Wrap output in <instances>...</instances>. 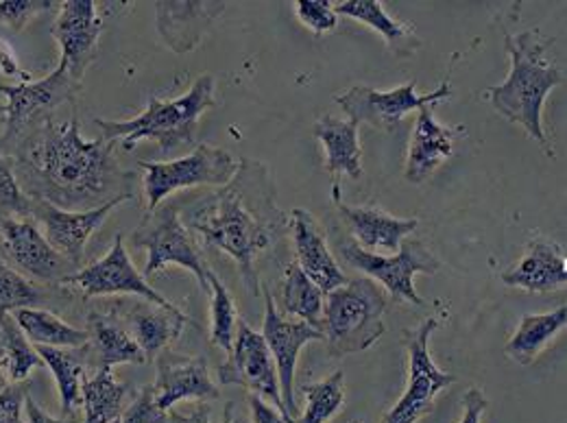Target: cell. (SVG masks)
Masks as SVG:
<instances>
[{"label":"cell","mask_w":567,"mask_h":423,"mask_svg":"<svg viewBox=\"0 0 567 423\" xmlns=\"http://www.w3.org/2000/svg\"><path fill=\"white\" fill-rule=\"evenodd\" d=\"M315 138L326 148V171L362 179V148L358 144V125L337 116H323L312 125Z\"/></svg>","instance_id":"cell-26"},{"label":"cell","mask_w":567,"mask_h":423,"mask_svg":"<svg viewBox=\"0 0 567 423\" xmlns=\"http://www.w3.org/2000/svg\"><path fill=\"white\" fill-rule=\"evenodd\" d=\"M216 375L220 386H243L254 395L271 400L284 417L282 395L274 355L269 352L262 334L251 330L240 317L236 321L234 348L229 358L218 364Z\"/></svg>","instance_id":"cell-12"},{"label":"cell","mask_w":567,"mask_h":423,"mask_svg":"<svg viewBox=\"0 0 567 423\" xmlns=\"http://www.w3.org/2000/svg\"><path fill=\"white\" fill-rule=\"evenodd\" d=\"M153 7L157 33L177 55L195 51L204 35L213 29L214 22L225 13V2L218 0H159L153 2Z\"/></svg>","instance_id":"cell-19"},{"label":"cell","mask_w":567,"mask_h":423,"mask_svg":"<svg viewBox=\"0 0 567 423\" xmlns=\"http://www.w3.org/2000/svg\"><path fill=\"white\" fill-rule=\"evenodd\" d=\"M35 352L42 358V362L49 364L58 380L60 400H62V417L74 415V409L81 406V380L85 378L87 364V348H47L35 345Z\"/></svg>","instance_id":"cell-30"},{"label":"cell","mask_w":567,"mask_h":423,"mask_svg":"<svg viewBox=\"0 0 567 423\" xmlns=\"http://www.w3.org/2000/svg\"><path fill=\"white\" fill-rule=\"evenodd\" d=\"M323 299H326L323 290L312 282L297 265L286 267L282 288H280L284 312L295 314L301 321H306L319 330Z\"/></svg>","instance_id":"cell-32"},{"label":"cell","mask_w":567,"mask_h":423,"mask_svg":"<svg viewBox=\"0 0 567 423\" xmlns=\"http://www.w3.org/2000/svg\"><path fill=\"white\" fill-rule=\"evenodd\" d=\"M249 411H251V422L254 423H286L274 406L265 404V400L254 393L249 395Z\"/></svg>","instance_id":"cell-45"},{"label":"cell","mask_w":567,"mask_h":423,"mask_svg":"<svg viewBox=\"0 0 567 423\" xmlns=\"http://www.w3.org/2000/svg\"><path fill=\"white\" fill-rule=\"evenodd\" d=\"M53 4L51 0H0V20L11 31H22L31 18L51 11Z\"/></svg>","instance_id":"cell-39"},{"label":"cell","mask_w":567,"mask_h":423,"mask_svg":"<svg viewBox=\"0 0 567 423\" xmlns=\"http://www.w3.org/2000/svg\"><path fill=\"white\" fill-rule=\"evenodd\" d=\"M24 409H27V423H79V417L76 415H71V417H60V420H55V417H51V415H47L38 404H35V400L31 398V395H27V400H24Z\"/></svg>","instance_id":"cell-46"},{"label":"cell","mask_w":567,"mask_h":423,"mask_svg":"<svg viewBox=\"0 0 567 423\" xmlns=\"http://www.w3.org/2000/svg\"><path fill=\"white\" fill-rule=\"evenodd\" d=\"M332 9L337 16L354 18L358 22L378 31L384 38L386 47L398 58H411L422 49V40L417 38L415 29L406 22L393 20L378 0H343V2H337Z\"/></svg>","instance_id":"cell-27"},{"label":"cell","mask_w":567,"mask_h":423,"mask_svg":"<svg viewBox=\"0 0 567 423\" xmlns=\"http://www.w3.org/2000/svg\"><path fill=\"white\" fill-rule=\"evenodd\" d=\"M553 42V38L542 40L539 29H530L517 35L504 33L511 72L506 81L487 90V99L497 114L508 123L519 125L550 157H555V151L548 146L542 112L550 90L566 81L564 72L546 55Z\"/></svg>","instance_id":"cell-3"},{"label":"cell","mask_w":567,"mask_h":423,"mask_svg":"<svg viewBox=\"0 0 567 423\" xmlns=\"http://www.w3.org/2000/svg\"><path fill=\"white\" fill-rule=\"evenodd\" d=\"M79 90L81 83L72 79L64 64H60L55 71L40 81L16 85L0 83V92L7 96V105L0 107V114L4 118L0 155H7L33 127L51 118L53 110H58L64 103H72Z\"/></svg>","instance_id":"cell-7"},{"label":"cell","mask_w":567,"mask_h":423,"mask_svg":"<svg viewBox=\"0 0 567 423\" xmlns=\"http://www.w3.org/2000/svg\"><path fill=\"white\" fill-rule=\"evenodd\" d=\"M44 295L24 280L18 271L0 262V317L11 314L20 308H38L42 303Z\"/></svg>","instance_id":"cell-36"},{"label":"cell","mask_w":567,"mask_h":423,"mask_svg":"<svg viewBox=\"0 0 567 423\" xmlns=\"http://www.w3.org/2000/svg\"><path fill=\"white\" fill-rule=\"evenodd\" d=\"M208 283L213 290V330H210V341L223 352H231L234 339H236V306L225 288V283L218 280V276L213 269L208 271Z\"/></svg>","instance_id":"cell-35"},{"label":"cell","mask_w":567,"mask_h":423,"mask_svg":"<svg viewBox=\"0 0 567 423\" xmlns=\"http://www.w3.org/2000/svg\"><path fill=\"white\" fill-rule=\"evenodd\" d=\"M276 184L269 168L256 159H240L234 177L179 212L186 229L206 247L225 251L240 271L251 297L260 295L256 258L290 229V218L276 206Z\"/></svg>","instance_id":"cell-2"},{"label":"cell","mask_w":567,"mask_h":423,"mask_svg":"<svg viewBox=\"0 0 567 423\" xmlns=\"http://www.w3.org/2000/svg\"><path fill=\"white\" fill-rule=\"evenodd\" d=\"M450 96H452L450 79H443L436 90L425 94H417V81L411 79L409 83L386 92L369 85H352L350 90L337 94L334 101L355 125L364 123L378 132H393L406 114L415 110L420 112L422 107H432Z\"/></svg>","instance_id":"cell-11"},{"label":"cell","mask_w":567,"mask_h":423,"mask_svg":"<svg viewBox=\"0 0 567 423\" xmlns=\"http://www.w3.org/2000/svg\"><path fill=\"white\" fill-rule=\"evenodd\" d=\"M171 422V413L162 411L155 404V393H153V384L142 386L138 398L134 400V404L125 411V415L121 417V423H168Z\"/></svg>","instance_id":"cell-40"},{"label":"cell","mask_w":567,"mask_h":423,"mask_svg":"<svg viewBox=\"0 0 567 423\" xmlns=\"http://www.w3.org/2000/svg\"><path fill=\"white\" fill-rule=\"evenodd\" d=\"M141 166L146 171V208L153 212L177 190L195 186H225L234 177L238 162L225 148L197 144V148L186 157L173 162H141Z\"/></svg>","instance_id":"cell-9"},{"label":"cell","mask_w":567,"mask_h":423,"mask_svg":"<svg viewBox=\"0 0 567 423\" xmlns=\"http://www.w3.org/2000/svg\"><path fill=\"white\" fill-rule=\"evenodd\" d=\"M210 406L208 402H202L190 415H179V413H171V422L168 423H213L210 420ZM218 423H245L240 417H236V404L227 402L225 411H223V420Z\"/></svg>","instance_id":"cell-42"},{"label":"cell","mask_w":567,"mask_h":423,"mask_svg":"<svg viewBox=\"0 0 567 423\" xmlns=\"http://www.w3.org/2000/svg\"><path fill=\"white\" fill-rule=\"evenodd\" d=\"M566 306H559L557 310L546 314H524L519 319L515 334L504 348L506 358H511L522 367L533 364L537 355L544 352L555 341V337L566 328Z\"/></svg>","instance_id":"cell-28"},{"label":"cell","mask_w":567,"mask_h":423,"mask_svg":"<svg viewBox=\"0 0 567 423\" xmlns=\"http://www.w3.org/2000/svg\"><path fill=\"white\" fill-rule=\"evenodd\" d=\"M432 107H422L417 114V123L413 130V138L409 146L404 179L413 186L424 184L425 179L454 153V141L465 134V125L445 127L441 125L432 112Z\"/></svg>","instance_id":"cell-21"},{"label":"cell","mask_w":567,"mask_h":423,"mask_svg":"<svg viewBox=\"0 0 567 423\" xmlns=\"http://www.w3.org/2000/svg\"><path fill=\"white\" fill-rule=\"evenodd\" d=\"M29 343L47 348H83L87 343V332L64 323L58 314L40 308H20L11 312Z\"/></svg>","instance_id":"cell-31"},{"label":"cell","mask_w":567,"mask_h":423,"mask_svg":"<svg viewBox=\"0 0 567 423\" xmlns=\"http://www.w3.org/2000/svg\"><path fill=\"white\" fill-rule=\"evenodd\" d=\"M101 31L103 20L96 13L94 0L62 2L60 16L53 24V35L62 49L60 64H64L72 79L79 83L99 55Z\"/></svg>","instance_id":"cell-16"},{"label":"cell","mask_w":567,"mask_h":423,"mask_svg":"<svg viewBox=\"0 0 567 423\" xmlns=\"http://www.w3.org/2000/svg\"><path fill=\"white\" fill-rule=\"evenodd\" d=\"M260 292L265 295V326H262V339L274 355L276 369H278V382H280V395H282L284 417L286 423H292L299 417V409L295 402V369L299 352L308 343L323 341V332L312 328L306 321H288L276 308L274 295L267 283H262Z\"/></svg>","instance_id":"cell-13"},{"label":"cell","mask_w":567,"mask_h":423,"mask_svg":"<svg viewBox=\"0 0 567 423\" xmlns=\"http://www.w3.org/2000/svg\"><path fill=\"white\" fill-rule=\"evenodd\" d=\"M439 328L434 317L417 328L402 330V345L409 353V384L400 402L380 423H417L434 411L436 395L456 382V375L441 371L430 355V337Z\"/></svg>","instance_id":"cell-10"},{"label":"cell","mask_w":567,"mask_h":423,"mask_svg":"<svg viewBox=\"0 0 567 423\" xmlns=\"http://www.w3.org/2000/svg\"><path fill=\"white\" fill-rule=\"evenodd\" d=\"M386 290L371 278L348 280L323 299V319L319 330L332 358L369 350L384 332Z\"/></svg>","instance_id":"cell-5"},{"label":"cell","mask_w":567,"mask_h":423,"mask_svg":"<svg viewBox=\"0 0 567 423\" xmlns=\"http://www.w3.org/2000/svg\"><path fill=\"white\" fill-rule=\"evenodd\" d=\"M502 282L528 292H553L564 288L567 262L561 245L546 238H533L526 245V256L513 269L502 274Z\"/></svg>","instance_id":"cell-23"},{"label":"cell","mask_w":567,"mask_h":423,"mask_svg":"<svg viewBox=\"0 0 567 423\" xmlns=\"http://www.w3.org/2000/svg\"><path fill=\"white\" fill-rule=\"evenodd\" d=\"M87 364L90 369H112L114 364H144L146 355L116 314L92 312L87 317Z\"/></svg>","instance_id":"cell-25"},{"label":"cell","mask_w":567,"mask_h":423,"mask_svg":"<svg viewBox=\"0 0 567 423\" xmlns=\"http://www.w3.org/2000/svg\"><path fill=\"white\" fill-rule=\"evenodd\" d=\"M334 204L350 225L354 234L355 245L364 247V251H386L395 254L404 238H409L420 220L417 218H398L378 208H352L341 202V188L334 186Z\"/></svg>","instance_id":"cell-22"},{"label":"cell","mask_w":567,"mask_h":423,"mask_svg":"<svg viewBox=\"0 0 567 423\" xmlns=\"http://www.w3.org/2000/svg\"><path fill=\"white\" fill-rule=\"evenodd\" d=\"M123 319L130 326L127 332L141 345L146 360H153L157 353L168 350V345L182 337L188 323L199 328V323L193 321L186 312H171L148 301L130 303L123 310Z\"/></svg>","instance_id":"cell-24"},{"label":"cell","mask_w":567,"mask_h":423,"mask_svg":"<svg viewBox=\"0 0 567 423\" xmlns=\"http://www.w3.org/2000/svg\"><path fill=\"white\" fill-rule=\"evenodd\" d=\"M42 364L29 339L11 314L0 317V367L11 382H24L29 373Z\"/></svg>","instance_id":"cell-33"},{"label":"cell","mask_w":567,"mask_h":423,"mask_svg":"<svg viewBox=\"0 0 567 423\" xmlns=\"http://www.w3.org/2000/svg\"><path fill=\"white\" fill-rule=\"evenodd\" d=\"M64 283L79 286L85 297H103V295H138L144 301L155 303L164 310L171 312H182L175 303H171L166 297H162L151 283L144 280V276L138 274V269L132 265L127 249H125V238L123 234H116L114 245L105 258L99 262L74 271L69 276Z\"/></svg>","instance_id":"cell-14"},{"label":"cell","mask_w":567,"mask_h":423,"mask_svg":"<svg viewBox=\"0 0 567 423\" xmlns=\"http://www.w3.org/2000/svg\"><path fill=\"white\" fill-rule=\"evenodd\" d=\"M179 212V204L175 202L159 204L155 210L146 212L141 225L134 229L132 245L148 251V260L142 276L146 280L162 271L166 265H177L197 278L204 292H210V267L195 247L188 229L182 223Z\"/></svg>","instance_id":"cell-6"},{"label":"cell","mask_w":567,"mask_h":423,"mask_svg":"<svg viewBox=\"0 0 567 423\" xmlns=\"http://www.w3.org/2000/svg\"><path fill=\"white\" fill-rule=\"evenodd\" d=\"M116 142L83 141L79 118L33 127L16 146L13 173L27 197L60 210L87 212L118 197L136 199V175L114 159Z\"/></svg>","instance_id":"cell-1"},{"label":"cell","mask_w":567,"mask_h":423,"mask_svg":"<svg viewBox=\"0 0 567 423\" xmlns=\"http://www.w3.org/2000/svg\"><path fill=\"white\" fill-rule=\"evenodd\" d=\"M112 423H121V420H116V422H112Z\"/></svg>","instance_id":"cell-48"},{"label":"cell","mask_w":567,"mask_h":423,"mask_svg":"<svg viewBox=\"0 0 567 423\" xmlns=\"http://www.w3.org/2000/svg\"><path fill=\"white\" fill-rule=\"evenodd\" d=\"M29 395V384L13 382L0 391V423H22V409Z\"/></svg>","instance_id":"cell-41"},{"label":"cell","mask_w":567,"mask_h":423,"mask_svg":"<svg viewBox=\"0 0 567 423\" xmlns=\"http://www.w3.org/2000/svg\"><path fill=\"white\" fill-rule=\"evenodd\" d=\"M31 202H33L31 216L42 223L44 238L51 243V247L58 254H62L71 262L74 269H79L83 262V254L90 236L105 223L110 212L125 204L127 199L118 197L101 208L87 212L60 210L40 199H31Z\"/></svg>","instance_id":"cell-17"},{"label":"cell","mask_w":567,"mask_h":423,"mask_svg":"<svg viewBox=\"0 0 567 423\" xmlns=\"http://www.w3.org/2000/svg\"><path fill=\"white\" fill-rule=\"evenodd\" d=\"M157 378L153 384L155 404L168 411L182 400H218L220 393L210 378L206 358H188L182 353L164 352L155 355Z\"/></svg>","instance_id":"cell-18"},{"label":"cell","mask_w":567,"mask_h":423,"mask_svg":"<svg viewBox=\"0 0 567 423\" xmlns=\"http://www.w3.org/2000/svg\"><path fill=\"white\" fill-rule=\"evenodd\" d=\"M301 393L308 402V409L292 423H328L346 402V373L337 371L323 382L303 384Z\"/></svg>","instance_id":"cell-34"},{"label":"cell","mask_w":567,"mask_h":423,"mask_svg":"<svg viewBox=\"0 0 567 423\" xmlns=\"http://www.w3.org/2000/svg\"><path fill=\"white\" fill-rule=\"evenodd\" d=\"M343 260L362 271L367 278L380 283L389 299L393 301H411L417 306H425L424 297L415 290V276L425 274L434 276L441 267L439 258L427 249L424 240L420 238H404L400 249L393 256H380L364 251L355 243H343L341 245Z\"/></svg>","instance_id":"cell-8"},{"label":"cell","mask_w":567,"mask_h":423,"mask_svg":"<svg viewBox=\"0 0 567 423\" xmlns=\"http://www.w3.org/2000/svg\"><path fill=\"white\" fill-rule=\"evenodd\" d=\"M130 386L114 380L112 369H96L92 378L81 380V404L85 411L83 423H112L121 420Z\"/></svg>","instance_id":"cell-29"},{"label":"cell","mask_w":567,"mask_h":423,"mask_svg":"<svg viewBox=\"0 0 567 423\" xmlns=\"http://www.w3.org/2000/svg\"><path fill=\"white\" fill-rule=\"evenodd\" d=\"M0 238L9 262L38 282L64 283L74 274L71 262L51 247L31 218H0Z\"/></svg>","instance_id":"cell-15"},{"label":"cell","mask_w":567,"mask_h":423,"mask_svg":"<svg viewBox=\"0 0 567 423\" xmlns=\"http://www.w3.org/2000/svg\"><path fill=\"white\" fill-rule=\"evenodd\" d=\"M0 72L7 74V76H13V79H22V83H31L33 81V76L29 72L20 69L13 49L7 42H2V40H0Z\"/></svg>","instance_id":"cell-44"},{"label":"cell","mask_w":567,"mask_h":423,"mask_svg":"<svg viewBox=\"0 0 567 423\" xmlns=\"http://www.w3.org/2000/svg\"><path fill=\"white\" fill-rule=\"evenodd\" d=\"M214 76L202 74L193 87L175 99V101H159L148 99L146 110L141 116L132 121H103L96 118V127H101L103 141L116 142L123 138V148L134 151L138 141H155L159 144L162 155H168L182 146L197 144V125L202 114L213 110Z\"/></svg>","instance_id":"cell-4"},{"label":"cell","mask_w":567,"mask_h":423,"mask_svg":"<svg viewBox=\"0 0 567 423\" xmlns=\"http://www.w3.org/2000/svg\"><path fill=\"white\" fill-rule=\"evenodd\" d=\"M7 386V378H4V373H2V367H0V391Z\"/></svg>","instance_id":"cell-47"},{"label":"cell","mask_w":567,"mask_h":423,"mask_svg":"<svg viewBox=\"0 0 567 423\" xmlns=\"http://www.w3.org/2000/svg\"><path fill=\"white\" fill-rule=\"evenodd\" d=\"M489 406V400L485 398V393L481 389H470L463 395V417L458 423H481L485 411Z\"/></svg>","instance_id":"cell-43"},{"label":"cell","mask_w":567,"mask_h":423,"mask_svg":"<svg viewBox=\"0 0 567 423\" xmlns=\"http://www.w3.org/2000/svg\"><path fill=\"white\" fill-rule=\"evenodd\" d=\"M288 218H290L297 267L323 290V295L348 282L346 274L339 269L337 260L332 258L326 236L317 225L315 216L303 208H295Z\"/></svg>","instance_id":"cell-20"},{"label":"cell","mask_w":567,"mask_h":423,"mask_svg":"<svg viewBox=\"0 0 567 423\" xmlns=\"http://www.w3.org/2000/svg\"><path fill=\"white\" fill-rule=\"evenodd\" d=\"M31 197H27L13 173V157L0 155V218H11L13 214L29 218Z\"/></svg>","instance_id":"cell-37"},{"label":"cell","mask_w":567,"mask_h":423,"mask_svg":"<svg viewBox=\"0 0 567 423\" xmlns=\"http://www.w3.org/2000/svg\"><path fill=\"white\" fill-rule=\"evenodd\" d=\"M295 11H297V18L317 35L330 33L339 24L332 2L328 0H297Z\"/></svg>","instance_id":"cell-38"}]
</instances>
